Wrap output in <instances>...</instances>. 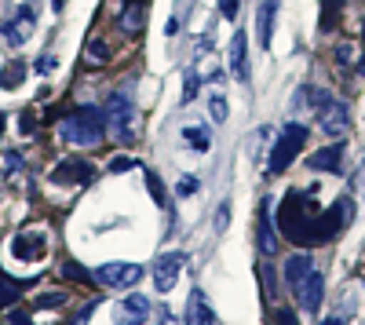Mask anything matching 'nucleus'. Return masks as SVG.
<instances>
[{"label":"nucleus","instance_id":"1","mask_svg":"<svg viewBox=\"0 0 365 325\" xmlns=\"http://www.w3.org/2000/svg\"><path fill=\"white\" fill-rule=\"evenodd\" d=\"M354 212L351 201H340L336 209L322 212L314 205V190H296V194H285L282 201V212H278V230L285 238H292L296 245H314V242H325L332 238Z\"/></svg>","mask_w":365,"mask_h":325},{"label":"nucleus","instance_id":"2","mask_svg":"<svg viewBox=\"0 0 365 325\" xmlns=\"http://www.w3.org/2000/svg\"><path fill=\"white\" fill-rule=\"evenodd\" d=\"M103 128H106V117L99 106H73L58 121V135L73 146H96L103 139Z\"/></svg>","mask_w":365,"mask_h":325},{"label":"nucleus","instance_id":"3","mask_svg":"<svg viewBox=\"0 0 365 325\" xmlns=\"http://www.w3.org/2000/svg\"><path fill=\"white\" fill-rule=\"evenodd\" d=\"M106 128L113 132L117 143L135 139V106H132L128 96H117V92L110 96V103H106Z\"/></svg>","mask_w":365,"mask_h":325},{"label":"nucleus","instance_id":"4","mask_svg":"<svg viewBox=\"0 0 365 325\" xmlns=\"http://www.w3.org/2000/svg\"><path fill=\"white\" fill-rule=\"evenodd\" d=\"M303 143H307V128L303 125H289L285 132H282V139L274 143V150H270V165H267V172L270 175H278V172H285L289 165H292V158L303 150Z\"/></svg>","mask_w":365,"mask_h":325},{"label":"nucleus","instance_id":"5","mask_svg":"<svg viewBox=\"0 0 365 325\" xmlns=\"http://www.w3.org/2000/svg\"><path fill=\"white\" fill-rule=\"evenodd\" d=\"M314 113H318V121H322V132L329 135H344L347 125H351V113H347V103L336 99V96H329V92H318L314 96Z\"/></svg>","mask_w":365,"mask_h":325},{"label":"nucleus","instance_id":"6","mask_svg":"<svg viewBox=\"0 0 365 325\" xmlns=\"http://www.w3.org/2000/svg\"><path fill=\"white\" fill-rule=\"evenodd\" d=\"M34 22H37L34 4H19L11 19L0 22V37H4L8 44H15V48H19V44H26V41H29V33H34Z\"/></svg>","mask_w":365,"mask_h":325},{"label":"nucleus","instance_id":"7","mask_svg":"<svg viewBox=\"0 0 365 325\" xmlns=\"http://www.w3.org/2000/svg\"><path fill=\"white\" fill-rule=\"evenodd\" d=\"M139 278H143L139 263H103L96 271V282L106 289H132V285H139Z\"/></svg>","mask_w":365,"mask_h":325},{"label":"nucleus","instance_id":"8","mask_svg":"<svg viewBox=\"0 0 365 325\" xmlns=\"http://www.w3.org/2000/svg\"><path fill=\"white\" fill-rule=\"evenodd\" d=\"M91 180H96V168L84 158H70L51 168V183H58V187H77V183H91Z\"/></svg>","mask_w":365,"mask_h":325},{"label":"nucleus","instance_id":"9","mask_svg":"<svg viewBox=\"0 0 365 325\" xmlns=\"http://www.w3.org/2000/svg\"><path fill=\"white\" fill-rule=\"evenodd\" d=\"M11 256L22 259V263H41L48 256V242H44V234L37 230H22L11 238Z\"/></svg>","mask_w":365,"mask_h":325},{"label":"nucleus","instance_id":"10","mask_svg":"<svg viewBox=\"0 0 365 325\" xmlns=\"http://www.w3.org/2000/svg\"><path fill=\"white\" fill-rule=\"evenodd\" d=\"M322 296H325V274L314 267L307 278L296 285V300H299L303 311H318V307H322Z\"/></svg>","mask_w":365,"mask_h":325},{"label":"nucleus","instance_id":"11","mask_svg":"<svg viewBox=\"0 0 365 325\" xmlns=\"http://www.w3.org/2000/svg\"><path fill=\"white\" fill-rule=\"evenodd\" d=\"M179 271H182V256H179V252L158 256V263H154V289H158V292H168V289L179 282Z\"/></svg>","mask_w":365,"mask_h":325},{"label":"nucleus","instance_id":"12","mask_svg":"<svg viewBox=\"0 0 365 325\" xmlns=\"http://www.w3.org/2000/svg\"><path fill=\"white\" fill-rule=\"evenodd\" d=\"M187 325H220L216 311H212V304L201 289H194L190 300H187Z\"/></svg>","mask_w":365,"mask_h":325},{"label":"nucleus","instance_id":"13","mask_svg":"<svg viewBox=\"0 0 365 325\" xmlns=\"http://www.w3.org/2000/svg\"><path fill=\"white\" fill-rule=\"evenodd\" d=\"M278 8H282V0H263V4H259L256 37H259V48H263V51H267L270 41H274V19H278Z\"/></svg>","mask_w":365,"mask_h":325},{"label":"nucleus","instance_id":"14","mask_svg":"<svg viewBox=\"0 0 365 325\" xmlns=\"http://www.w3.org/2000/svg\"><path fill=\"white\" fill-rule=\"evenodd\" d=\"M256 230H259V252H278V230H274V216H270V197H263L259 201V223H256Z\"/></svg>","mask_w":365,"mask_h":325},{"label":"nucleus","instance_id":"15","mask_svg":"<svg viewBox=\"0 0 365 325\" xmlns=\"http://www.w3.org/2000/svg\"><path fill=\"white\" fill-rule=\"evenodd\" d=\"M150 304L146 296H128L125 304H117V325H139V321H146L150 318Z\"/></svg>","mask_w":365,"mask_h":325},{"label":"nucleus","instance_id":"16","mask_svg":"<svg viewBox=\"0 0 365 325\" xmlns=\"http://www.w3.org/2000/svg\"><path fill=\"white\" fill-rule=\"evenodd\" d=\"M249 37L241 33H234V41H230V70H234V77L237 81H249V44H245Z\"/></svg>","mask_w":365,"mask_h":325},{"label":"nucleus","instance_id":"17","mask_svg":"<svg viewBox=\"0 0 365 325\" xmlns=\"http://www.w3.org/2000/svg\"><path fill=\"white\" fill-rule=\"evenodd\" d=\"M314 271V259L307 256V252H296V256H289L285 259V285L296 292V285L303 282V278H307Z\"/></svg>","mask_w":365,"mask_h":325},{"label":"nucleus","instance_id":"18","mask_svg":"<svg viewBox=\"0 0 365 325\" xmlns=\"http://www.w3.org/2000/svg\"><path fill=\"white\" fill-rule=\"evenodd\" d=\"M29 282L34 278H11V274L0 271V307H15L22 300V292L29 289Z\"/></svg>","mask_w":365,"mask_h":325},{"label":"nucleus","instance_id":"19","mask_svg":"<svg viewBox=\"0 0 365 325\" xmlns=\"http://www.w3.org/2000/svg\"><path fill=\"white\" fill-rule=\"evenodd\" d=\"M340 158H344V143H332V146H325V150L311 154L307 165L314 172H340Z\"/></svg>","mask_w":365,"mask_h":325},{"label":"nucleus","instance_id":"20","mask_svg":"<svg viewBox=\"0 0 365 325\" xmlns=\"http://www.w3.org/2000/svg\"><path fill=\"white\" fill-rule=\"evenodd\" d=\"M26 73H29L26 63H8L4 70H0V88H4V92H15V88L26 81Z\"/></svg>","mask_w":365,"mask_h":325},{"label":"nucleus","instance_id":"21","mask_svg":"<svg viewBox=\"0 0 365 325\" xmlns=\"http://www.w3.org/2000/svg\"><path fill=\"white\" fill-rule=\"evenodd\" d=\"M143 26H146L143 4H125V15H120V29H125V33H139Z\"/></svg>","mask_w":365,"mask_h":325},{"label":"nucleus","instance_id":"22","mask_svg":"<svg viewBox=\"0 0 365 325\" xmlns=\"http://www.w3.org/2000/svg\"><path fill=\"white\" fill-rule=\"evenodd\" d=\"M84 63H88V66H106V63H110V44H106V41H91V44L84 48Z\"/></svg>","mask_w":365,"mask_h":325},{"label":"nucleus","instance_id":"23","mask_svg":"<svg viewBox=\"0 0 365 325\" xmlns=\"http://www.w3.org/2000/svg\"><path fill=\"white\" fill-rule=\"evenodd\" d=\"M182 139H187L194 150H201V154L212 146V135H208V128H201V125H187V128H182Z\"/></svg>","mask_w":365,"mask_h":325},{"label":"nucleus","instance_id":"24","mask_svg":"<svg viewBox=\"0 0 365 325\" xmlns=\"http://www.w3.org/2000/svg\"><path fill=\"white\" fill-rule=\"evenodd\" d=\"M63 271H66V278L77 282V285H91V282H96V274H88L77 259H66V263H63Z\"/></svg>","mask_w":365,"mask_h":325},{"label":"nucleus","instance_id":"25","mask_svg":"<svg viewBox=\"0 0 365 325\" xmlns=\"http://www.w3.org/2000/svg\"><path fill=\"white\" fill-rule=\"evenodd\" d=\"M146 187H150V197H154L161 209H165V205H168V194H165V183H161L158 172H146Z\"/></svg>","mask_w":365,"mask_h":325},{"label":"nucleus","instance_id":"26","mask_svg":"<svg viewBox=\"0 0 365 325\" xmlns=\"http://www.w3.org/2000/svg\"><path fill=\"white\" fill-rule=\"evenodd\" d=\"M340 8H344V0H322V29H332L336 26V15H340Z\"/></svg>","mask_w":365,"mask_h":325},{"label":"nucleus","instance_id":"27","mask_svg":"<svg viewBox=\"0 0 365 325\" xmlns=\"http://www.w3.org/2000/svg\"><path fill=\"white\" fill-rule=\"evenodd\" d=\"M63 304H66V292H41V296L34 300V307H41V311H55Z\"/></svg>","mask_w":365,"mask_h":325},{"label":"nucleus","instance_id":"28","mask_svg":"<svg viewBox=\"0 0 365 325\" xmlns=\"http://www.w3.org/2000/svg\"><path fill=\"white\" fill-rule=\"evenodd\" d=\"M208 110H212V117H216V121H227V96L212 92V96H208Z\"/></svg>","mask_w":365,"mask_h":325},{"label":"nucleus","instance_id":"29","mask_svg":"<svg viewBox=\"0 0 365 325\" xmlns=\"http://www.w3.org/2000/svg\"><path fill=\"white\" fill-rule=\"evenodd\" d=\"M237 8H241V0H220V11H223V19H237Z\"/></svg>","mask_w":365,"mask_h":325},{"label":"nucleus","instance_id":"30","mask_svg":"<svg viewBox=\"0 0 365 325\" xmlns=\"http://www.w3.org/2000/svg\"><path fill=\"white\" fill-rule=\"evenodd\" d=\"M194 96H197V77H194V73H187V88H182V103H194Z\"/></svg>","mask_w":365,"mask_h":325},{"label":"nucleus","instance_id":"31","mask_svg":"<svg viewBox=\"0 0 365 325\" xmlns=\"http://www.w3.org/2000/svg\"><path fill=\"white\" fill-rule=\"evenodd\" d=\"M194 190H197V180H194V175H182V180H179V194H182V197H190Z\"/></svg>","mask_w":365,"mask_h":325},{"label":"nucleus","instance_id":"32","mask_svg":"<svg viewBox=\"0 0 365 325\" xmlns=\"http://www.w3.org/2000/svg\"><path fill=\"white\" fill-rule=\"evenodd\" d=\"M91 314H96V300H88V304H84V307H81V314H77V318H73V321H70V325H84V321H88V318H91Z\"/></svg>","mask_w":365,"mask_h":325},{"label":"nucleus","instance_id":"33","mask_svg":"<svg viewBox=\"0 0 365 325\" xmlns=\"http://www.w3.org/2000/svg\"><path fill=\"white\" fill-rule=\"evenodd\" d=\"M227 220H230V205L223 201L220 209H216V230H227Z\"/></svg>","mask_w":365,"mask_h":325},{"label":"nucleus","instance_id":"34","mask_svg":"<svg viewBox=\"0 0 365 325\" xmlns=\"http://www.w3.org/2000/svg\"><path fill=\"white\" fill-rule=\"evenodd\" d=\"M128 168H135L132 158H113V161H110V172H128Z\"/></svg>","mask_w":365,"mask_h":325},{"label":"nucleus","instance_id":"35","mask_svg":"<svg viewBox=\"0 0 365 325\" xmlns=\"http://www.w3.org/2000/svg\"><path fill=\"white\" fill-rule=\"evenodd\" d=\"M19 121H22V132H26V135H29V132H34V128H37V117H34V113H29V110H26V113L19 117Z\"/></svg>","mask_w":365,"mask_h":325},{"label":"nucleus","instance_id":"36","mask_svg":"<svg viewBox=\"0 0 365 325\" xmlns=\"http://www.w3.org/2000/svg\"><path fill=\"white\" fill-rule=\"evenodd\" d=\"M55 70V55H44V58H37V73H51Z\"/></svg>","mask_w":365,"mask_h":325},{"label":"nucleus","instance_id":"37","mask_svg":"<svg viewBox=\"0 0 365 325\" xmlns=\"http://www.w3.org/2000/svg\"><path fill=\"white\" fill-rule=\"evenodd\" d=\"M274 318H278V325H299V321H296V314H292V311H285V307H282L278 314H274Z\"/></svg>","mask_w":365,"mask_h":325},{"label":"nucleus","instance_id":"38","mask_svg":"<svg viewBox=\"0 0 365 325\" xmlns=\"http://www.w3.org/2000/svg\"><path fill=\"white\" fill-rule=\"evenodd\" d=\"M11 325H34V318L29 314H22V311H11V318H8Z\"/></svg>","mask_w":365,"mask_h":325},{"label":"nucleus","instance_id":"39","mask_svg":"<svg viewBox=\"0 0 365 325\" xmlns=\"http://www.w3.org/2000/svg\"><path fill=\"white\" fill-rule=\"evenodd\" d=\"M179 26H182V19H179V15H172V19H168V26H165V33H168V37H175V33H179Z\"/></svg>","mask_w":365,"mask_h":325},{"label":"nucleus","instance_id":"40","mask_svg":"<svg viewBox=\"0 0 365 325\" xmlns=\"http://www.w3.org/2000/svg\"><path fill=\"white\" fill-rule=\"evenodd\" d=\"M318 325H344V318H325V321H318Z\"/></svg>","mask_w":365,"mask_h":325},{"label":"nucleus","instance_id":"41","mask_svg":"<svg viewBox=\"0 0 365 325\" xmlns=\"http://www.w3.org/2000/svg\"><path fill=\"white\" fill-rule=\"evenodd\" d=\"M361 44H365V22H361ZM361 73H365V55H361Z\"/></svg>","mask_w":365,"mask_h":325},{"label":"nucleus","instance_id":"42","mask_svg":"<svg viewBox=\"0 0 365 325\" xmlns=\"http://www.w3.org/2000/svg\"><path fill=\"white\" fill-rule=\"evenodd\" d=\"M63 4H66V0H51V8H55V11H63Z\"/></svg>","mask_w":365,"mask_h":325},{"label":"nucleus","instance_id":"43","mask_svg":"<svg viewBox=\"0 0 365 325\" xmlns=\"http://www.w3.org/2000/svg\"><path fill=\"white\" fill-rule=\"evenodd\" d=\"M125 4H146V0H125Z\"/></svg>","mask_w":365,"mask_h":325}]
</instances>
